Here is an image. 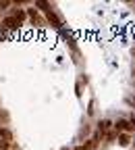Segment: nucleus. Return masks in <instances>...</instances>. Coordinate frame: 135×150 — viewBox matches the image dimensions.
<instances>
[{
    "mask_svg": "<svg viewBox=\"0 0 135 150\" xmlns=\"http://www.w3.org/2000/svg\"><path fill=\"white\" fill-rule=\"evenodd\" d=\"M27 19H29V23H31L33 27H46V25H48L46 17H42L40 11H37L35 6H29V8H27Z\"/></svg>",
    "mask_w": 135,
    "mask_h": 150,
    "instance_id": "obj_1",
    "label": "nucleus"
},
{
    "mask_svg": "<svg viewBox=\"0 0 135 150\" xmlns=\"http://www.w3.org/2000/svg\"><path fill=\"white\" fill-rule=\"evenodd\" d=\"M44 15H46V21H48V25H50V27H54V29H60V27H63L60 17L54 13V8H52V6H50V8H48Z\"/></svg>",
    "mask_w": 135,
    "mask_h": 150,
    "instance_id": "obj_2",
    "label": "nucleus"
},
{
    "mask_svg": "<svg viewBox=\"0 0 135 150\" xmlns=\"http://www.w3.org/2000/svg\"><path fill=\"white\" fill-rule=\"evenodd\" d=\"M0 27H2V29H8V31H15V29L21 27V21L15 19L13 15H8V17H4L2 21H0Z\"/></svg>",
    "mask_w": 135,
    "mask_h": 150,
    "instance_id": "obj_3",
    "label": "nucleus"
},
{
    "mask_svg": "<svg viewBox=\"0 0 135 150\" xmlns=\"http://www.w3.org/2000/svg\"><path fill=\"white\" fill-rule=\"evenodd\" d=\"M133 129H135L133 123L127 121V119H119L117 123H114V131H117V134H129V131H133Z\"/></svg>",
    "mask_w": 135,
    "mask_h": 150,
    "instance_id": "obj_4",
    "label": "nucleus"
},
{
    "mask_svg": "<svg viewBox=\"0 0 135 150\" xmlns=\"http://www.w3.org/2000/svg\"><path fill=\"white\" fill-rule=\"evenodd\" d=\"M0 140H4V142H13V140H15L13 129H11V127H6V125H2V127H0Z\"/></svg>",
    "mask_w": 135,
    "mask_h": 150,
    "instance_id": "obj_5",
    "label": "nucleus"
},
{
    "mask_svg": "<svg viewBox=\"0 0 135 150\" xmlns=\"http://www.w3.org/2000/svg\"><path fill=\"white\" fill-rule=\"evenodd\" d=\"M112 125H114L112 121H108V119H102V121L98 123V134H102V136L110 134V127H112Z\"/></svg>",
    "mask_w": 135,
    "mask_h": 150,
    "instance_id": "obj_6",
    "label": "nucleus"
},
{
    "mask_svg": "<svg viewBox=\"0 0 135 150\" xmlns=\"http://www.w3.org/2000/svg\"><path fill=\"white\" fill-rule=\"evenodd\" d=\"M117 140H119V146H123V148H125V146H129V144H131V134H119V138H117Z\"/></svg>",
    "mask_w": 135,
    "mask_h": 150,
    "instance_id": "obj_7",
    "label": "nucleus"
},
{
    "mask_svg": "<svg viewBox=\"0 0 135 150\" xmlns=\"http://www.w3.org/2000/svg\"><path fill=\"white\" fill-rule=\"evenodd\" d=\"M114 138H119V134H117V131H110V134H106V140H108V142H112Z\"/></svg>",
    "mask_w": 135,
    "mask_h": 150,
    "instance_id": "obj_8",
    "label": "nucleus"
},
{
    "mask_svg": "<svg viewBox=\"0 0 135 150\" xmlns=\"http://www.w3.org/2000/svg\"><path fill=\"white\" fill-rule=\"evenodd\" d=\"M87 134H89V125L85 123V125L81 127V131H79V136H87Z\"/></svg>",
    "mask_w": 135,
    "mask_h": 150,
    "instance_id": "obj_9",
    "label": "nucleus"
},
{
    "mask_svg": "<svg viewBox=\"0 0 135 150\" xmlns=\"http://www.w3.org/2000/svg\"><path fill=\"white\" fill-rule=\"evenodd\" d=\"M13 2H8V0H4V2H0V8H6V6H11Z\"/></svg>",
    "mask_w": 135,
    "mask_h": 150,
    "instance_id": "obj_10",
    "label": "nucleus"
},
{
    "mask_svg": "<svg viewBox=\"0 0 135 150\" xmlns=\"http://www.w3.org/2000/svg\"><path fill=\"white\" fill-rule=\"evenodd\" d=\"M133 73H135V69H133Z\"/></svg>",
    "mask_w": 135,
    "mask_h": 150,
    "instance_id": "obj_11",
    "label": "nucleus"
}]
</instances>
